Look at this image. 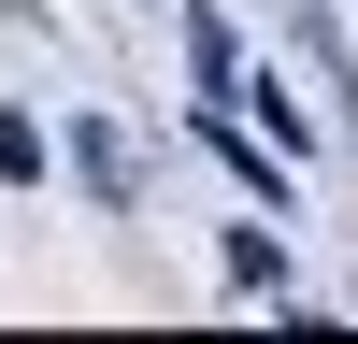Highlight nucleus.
Wrapping results in <instances>:
<instances>
[{"label":"nucleus","instance_id":"4","mask_svg":"<svg viewBox=\"0 0 358 344\" xmlns=\"http://www.w3.org/2000/svg\"><path fill=\"white\" fill-rule=\"evenodd\" d=\"M244 115H258V143H287V158H301V143H315V115H301V101H287V86H273V72H244Z\"/></svg>","mask_w":358,"mask_h":344},{"label":"nucleus","instance_id":"2","mask_svg":"<svg viewBox=\"0 0 358 344\" xmlns=\"http://www.w3.org/2000/svg\"><path fill=\"white\" fill-rule=\"evenodd\" d=\"M72 172H86L101 201H129V187H143V158H129V129H101V115L72 129Z\"/></svg>","mask_w":358,"mask_h":344},{"label":"nucleus","instance_id":"1","mask_svg":"<svg viewBox=\"0 0 358 344\" xmlns=\"http://www.w3.org/2000/svg\"><path fill=\"white\" fill-rule=\"evenodd\" d=\"M187 72H201V101H244V43H229V15H187Z\"/></svg>","mask_w":358,"mask_h":344},{"label":"nucleus","instance_id":"5","mask_svg":"<svg viewBox=\"0 0 358 344\" xmlns=\"http://www.w3.org/2000/svg\"><path fill=\"white\" fill-rule=\"evenodd\" d=\"M29 172H43V129H29V115H0V187H29Z\"/></svg>","mask_w":358,"mask_h":344},{"label":"nucleus","instance_id":"3","mask_svg":"<svg viewBox=\"0 0 358 344\" xmlns=\"http://www.w3.org/2000/svg\"><path fill=\"white\" fill-rule=\"evenodd\" d=\"M215 258H229V287H244V301H287V244H273V229H229Z\"/></svg>","mask_w":358,"mask_h":344}]
</instances>
